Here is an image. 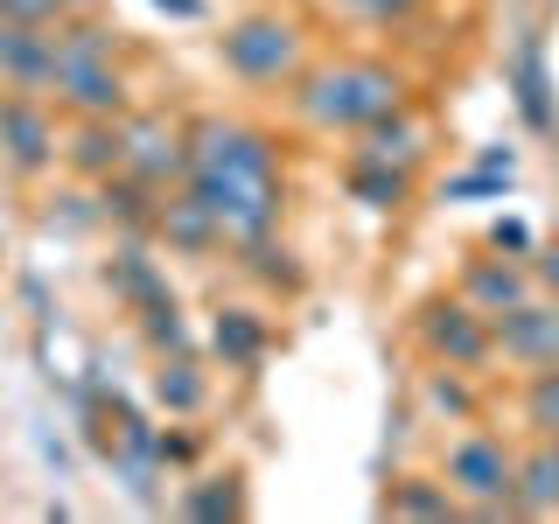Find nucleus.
<instances>
[{
  "label": "nucleus",
  "mask_w": 559,
  "mask_h": 524,
  "mask_svg": "<svg viewBox=\"0 0 559 524\" xmlns=\"http://www.w3.org/2000/svg\"><path fill=\"white\" fill-rule=\"evenodd\" d=\"M189 175L182 189L197 196L217 231L231 245H259L280 231V203H287V182H280V147L259 127H238V119H189Z\"/></svg>",
  "instance_id": "nucleus-1"
},
{
  "label": "nucleus",
  "mask_w": 559,
  "mask_h": 524,
  "mask_svg": "<svg viewBox=\"0 0 559 524\" xmlns=\"http://www.w3.org/2000/svg\"><path fill=\"white\" fill-rule=\"evenodd\" d=\"M57 84L49 98L70 119H119L127 112V78H119V28H105L92 8L63 14L57 28Z\"/></svg>",
  "instance_id": "nucleus-2"
},
{
  "label": "nucleus",
  "mask_w": 559,
  "mask_h": 524,
  "mask_svg": "<svg viewBox=\"0 0 559 524\" xmlns=\"http://www.w3.org/2000/svg\"><path fill=\"white\" fill-rule=\"evenodd\" d=\"M301 92H294V105H301V119L308 127H322V133H364L378 112H392L399 105V70H384V63H329V70H301Z\"/></svg>",
  "instance_id": "nucleus-3"
},
{
  "label": "nucleus",
  "mask_w": 559,
  "mask_h": 524,
  "mask_svg": "<svg viewBox=\"0 0 559 524\" xmlns=\"http://www.w3.org/2000/svg\"><path fill=\"white\" fill-rule=\"evenodd\" d=\"M511 476H518V454L503 448L497 433H462V441H448L441 483L454 489V503H462L468 517H518Z\"/></svg>",
  "instance_id": "nucleus-4"
},
{
  "label": "nucleus",
  "mask_w": 559,
  "mask_h": 524,
  "mask_svg": "<svg viewBox=\"0 0 559 524\" xmlns=\"http://www.w3.org/2000/svg\"><path fill=\"white\" fill-rule=\"evenodd\" d=\"M217 63L238 84H294L301 78V28L280 14H245L217 35Z\"/></svg>",
  "instance_id": "nucleus-5"
},
{
  "label": "nucleus",
  "mask_w": 559,
  "mask_h": 524,
  "mask_svg": "<svg viewBox=\"0 0 559 524\" xmlns=\"http://www.w3.org/2000/svg\"><path fill=\"white\" fill-rule=\"evenodd\" d=\"M413 336H419V349H427L433 364H448V371H483L497 349H489V314H476L462 301V294H441V301H419V314H413Z\"/></svg>",
  "instance_id": "nucleus-6"
},
{
  "label": "nucleus",
  "mask_w": 559,
  "mask_h": 524,
  "mask_svg": "<svg viewBox=\"0 0 559 524\" xmlns=\"http://www.w3.org/2000/svg\"><path fill=\"white\" fill-rule=\"evenodd\" d=\"M489 349H497L503 364H518V371L559 364V301H532V294H524L518 308L489 314Z\"/></svg>",
  "instance_id": "nucleus-7"
},
{
  "label": "nucleus",
  "mask_w": 559,
  "mask_h": 524,
  "mask_svg": "<svg viewBox=\"0 0 559 524\" xmlns=\"http://www.w3.org/2000/svg\"><path fill=\"white\" fill-rule=\"evenodd\" d=\"M119 133H127V162H119V175H133V182H147V189H168V182L189 175L182 127H168V119H154V112H119Z\"/></svg>",
  "instance_id": "nucleus-8"
},
{
  "label": "nucleus",
  "mask_w": 559,
  "mask_h": 524,
  "mask_svg": "<svg viewBox=\"0 0 559 524\" xmlns=\"http://www.w3.org/2000/svg\"><path fill=\"white\" fill-rule=\"evenodd\" d=\"M0 162L14 175H43L57 162V119H49V98L28 92H0Z\"/></svg>",
  "instance_id": "nucleus-9"
},
{
  "label": "nucleus",
  "mask_w": 559,
  "mask_h": 524,
  "mask_svg": "<svg viewBox=\"0 0 559 524\" xmlns=\"http://www.w3.org/2000/svg\"><path fill=\"white\" fill-rule=\"evenodd\" d=\"M49 84H57V35L8 22L0 28V92L49 98Z\"/></svg>",
  "instance_id": "nucleus-10"
},
{
  "label": "nucleus",
  "mask_w": 559,
  "mask_h": 524,
  "mask_svg": "<svg viewBox=\"0 0 559 524\" xmlns=\"http://www.w3.org/2000/svg\"><path fill=\"white\" fill-rule=\"evenodd\" d=\"M154 238H168V252H189V259H203V252H217L224 231H217V217L189 196V189H162V203H154Z\"/></svg>",
  "instance_id": "nucleus-11"
},
{
  "label": "nucleus",
  "mask_w": 559,
  "mask_h": 524,
  "mask_svg": "<svg viewBox=\"0 0 559 524\" xmlns=\"http://www.w3.org/2000/svg\"><path fill=\"white\" fill-rule=\"evenodd\" d=\"M57 154L70 162V175H78V182H105V175L127 162V133H119V119H78Z\"/></svg>",
  "instance_id": "nucleus-12"
},
{
  "label": "nucleus",
  "mask_w": 559,
  "mask_h": 524,
  "mask_svg": "<svg viewBox=\"0 0 559 524\" xmlns=\"http://www.w3.org/2000/svg\"><path fill=\"white\" fill-rule=\"evenodd\" d=\"M524 294H532V266H518V259H468L462 301L476 314H503V308H518Z\"/></svg>",
  "instance_id": "nucleus-13"
},
{
  "label": "nucleus",
  "mask_w": 559,
  "mask_h": 524,
  "mask_svg": "<svg viewBox=\"0 0 559 524\" xmlns=\"http://www.w3.org/2000/svg\"><path fill=\"white\" fill-rule=\"evenodd\" d=\"M518 517H559V448L538 433L532 454H518V476H511Z\"/></svg>",
  "instance_id": "nucleus-14"
},
{
  "label": "nucleus",
  "mask_w": 559,
  "mask_h": 524,
  "mask_svg": "<svg viewBox=\"0 0 559 524\" xmlns=\"http://www.w3.org/2000/svg\"><path fill=\"white\" fill-rule=\"evenodd\" d=\"M105 287L119 294V301H127L133 314L140 308H162V301H175L168 294V279H162V266H154L147 252H140V245H119L112 259H105Z\"/></svg>",
  "instance_id": "nucleus-15"
},
{
  "label": "nucleus",
  "mask_w": 559,
  "mask_h": 524,
  "mask_svg": "<svg viewBox=\"0 0 559 524\" xmlns=\"http://www.w3.org/2000/svg\"><path fill=\"white\" fill-rule=\"evenodd\" d=\"M210 343H217V357L231 364V371H252L259 357H266L273 329L259 308H217V329H210Z\"/></svg>",
  "instance_id": "nucleus-16"
},
{
  "label": "nucleus",
  "mask_w": 559,
  "mask_h": 524,
  "mask_svg": "<svg viewBox=\"0 0 559 524\" xmlns=\"http://www.w3.org/2000/svg\"><path fill=\"white\" fill-rule=\"evenodd\" d=\"M364 154H371V162H392V168H419L427 133L406 119V105H392V112H378L371 127H364Z\"/></svg>",
  "instance_id": "nucleus-17"
},
{
  "label": "nucleus",
  "mask_w": 559,
  "mask_h": 524,
  "mask_svg": "<svg viewBox=\"0 0 559 524\" xmlns=\"http://www.w3.org/2000/svg\"><path fill=\"white\" fill-rule=\"evenodd\" d=\"M343 182H349V196H357V203H371V210H406V196H413V168L371 162V154H357Z\"/></svg>",
  "instance_id": "nucleus-18"
},
{
  "label": "nucleus",
  "mask_w": 559,
  "mask_h": 524,
  "mask_svg": "<svg viewBox=\"0 0 559 524\" xmlns=\"http://www.w3.org/2000/svg\"><path fill=\"white\" fill-rule=\"evenodd\" d=\"M384 511H392V517L448 524V517H462V503H454V489H448V483H433V476H399L392 489H384Z\"/></svg>",
  "instance_id": "nucleus-19"
},
{
  "label": "nucleus",
  "mask_w": 559,
  "mask_h": 524,
  "mask_svg": "<svg viewBox=\"0 0 559 524\" xmlns=\"http://www.w3.org/2000/svg\"><path fill=\"white\" fill-rule=\"evenodd\" d=\"M203 398H210V384H203L197 364H189V349H175V357L154 364V406H168V413H203Z\"/></svg>",
  "instance_id": "nucleus-20"
},
{
  "label": "nucleus",
  "mask_w": 559,
  "mask_h": 524,
  "mask_svg": "<svg viewBox=\"0 0 559 524\" xmlns=\"http://www.w3.org/2000/svg\"><path fill=\"white\" fill-rule=\"evenodd\" d=\"M511 78H518V105H524V119H532V133H552V98H546L552 84H546V57H538V43L518 49Z\"/></svg>",
  "instance_id": "nucleus-21"
},
{
  "label": "nucleus",
  "mask_w": 559,
  "mask_h": 524,
  "mask_svg": "<svg viewBox=\"0 0 559 524\" xmlns=\"http://www.w3.org/2000/svg\"><path fill=\"white\" fill-rule=\"evenodd\" d=\"M182 511H189V517H203V524H217V517H245V476L231 468V476L197 483V489L182 497Z\"/></svg>",
  "instance_id": "nucleus-22"
},
{
  "label": "nucleus",
  "mask_w": 559,
  "mask_h": 524,
  "mask_svg": "<svg viewBox=\"0 0 559 524\" xmlns=\"http://www.w3.org/2000/svg\"><path fill=\"white\" fill-rule=\"evenodd\" d=\"M140 336H147L154 357H175V349H189L182 308H175V301H162V308H140Z\"/></svg>",
  "instance_id": "nucleus-23"
},
{
  "label": "nucleus",
  "mask_w": 559,
  "mask_h": 524,
  "mask_svg": "<svg viewBox=\"0 0 559 524\" xmlns=\"http://www.w3.org/2000/svg\"><path fill=\"white\" fill-rule=\"evenodd\" d=\"M524 419H532L538 433H559V364L532 371V384H524Z\"/></svg>",
  "instance_id": "nucleus-24"
},
{
  "label": "nucleus",
  "mask_w": 559,
  "mask_h": 524,
  "mask_svg": "<svg viewBox=\"0 0 559 524\" xmlns=\"http://www.w3.org/2000/svg\"><path fill=\"white\" fill-rule=\"evenodd\" d=\"M427 406L433 413H454V419H476V392H468V384L441 364V371H427Z\"/></svg>",
  "instance_id": "nucleus-25"
},
{
  "label": "nucleus",
  "mask_w": 559,
  "mask_h": 524,
  "mask_svg": "<svg viewBox=\"0 0 559 524\" xmlns=\"http://www.w3.org/2000/svg\"><path fill=\"white\" fill-rule=\"evenodd\" d=\"M63 0H0V28L8 22H22V28H57L63 22Z\"/></svg>",
  "instance_id": "nucleus-26"
},
{
  "label": "nucleus",
  "mask_w": 559,
  "mask_h": 524,
  "mask_svg": "<svg viewBox=\"0 0 559 524\" xmlns=\"http://www.w3.org/2000/svg\"><path fill=\"white\" fill-rule=\"evenodd\" d=\"M349 14H364V22H406L419 0H343Z\"/></svg>",
  "instance_id": "nucleus-27"
},
{
  "label": "nucleus",
  "mask_w": 559,
  "mask_h": 524,
  "mask_svg": "<svg viewBox=\"0 0 559 524\" xmlns=\"http://www.w3.org/2000/svg\"><path fill=\"white\" fill-rule=\"evenodd\" d=\"M489 252H532V231H524V224H511V217H503L497 231H489Z\"/></svg>",
  "instance_id": "nucleus-28"
},
{
  "label": "nucleus",
  "mask_w": 559,
  "mask_h": 524,
  "mask_svg": "<svg viewBox=\"0 0 559 524\" xmlns=\"http://www.w3.org/2000/svg\"><path fill=\"white\" fill-rule=\"evenodd\" d=\"M532 279H546V287L559 294V238H552V245H546V252H538V259H532Z\"/></svg>",
  "instance_id": "nucleus-29"
},
{
  "label": "nucleus",
  "mask_w": 559,
  "mask_h": 524,
  "mask_svg": "<svg viewBox=\"0 0 559 524\" xmlns=\"http://www.w3.org/2000/svg\"><path fill=\"white\" fill-rule=\"evenodd\" d=\"M162 14H175V22H203V0H154Z\"/></svg>",
  "instance_id": "nucleus-30"
},
{
  "label": "nucleus",
  "mask_w": 559,
  "mask_h": 524,
  "mask_svg": "<svg viewBox=\"0 0 559 524\" xmlns=\"http://www.w3.org/2000/svg\"><path fill=\"white\" fill-rule=\"evenodd\" d=\"M22 294H28V308H35V314H49V294H43V279H35V273L22 279Z\"/></svg>",
  "instance_id": "nucleus-31"
},
{
  "label": "nucleus",
  "mask_w": 559,
  "mask_h": 524,
  "mask_svg": "<svg viewBox=\"0 0 559 524\" xmlns=\"http://www.w3.org/2000/svg\"><path fill=\"white\" fill-rule=\"evenodd\" d=\"M63 8H70V14H84V8H98V0H63Z\"/></svg>",
  "instance_id": "nucleus-32"
},
{
  "label": "nucleus",
  "mask_w": 559,
  "mask_h": 524,
  "mask_svg": "<svg viewBox=\"0 0 559 524\" xmlns=\"http://www.w3.org/2000/svg\"><path fill=\"white\" fill-rule=\"evenodd\" d=\"M546 441H552V448H559V433H546Z\"/></svg>",
  "instance_id": "nucleus-33"
}]
</instances>
